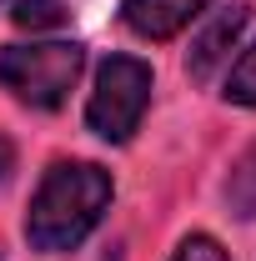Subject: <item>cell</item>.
<instances>
[{"mask_svg": "<svg viewBox=\"0 0 256 261\" xmlns=\"http://www.w3.org/2000/svg\"><path fill=\"white\" fill-rule=\"evenodd\" d=\"M111 206V176L96 161H56L25 216V236L35 251H75L100 226Z\"/></svg>", "mask_w": 256, "mask_h": 261, "instance_id": "cell-1", "label": "cell"}, {"mask_svg": "<svg viewBox=\"0 0 256 261\" xmlns=\"http://www.w3.org/2000/svg\"><path fill=\"white\" fill-rule=\"evenodd\" d=\"M86 65V50L75 40H40V45H5L0 50V86L15 100H25L35 111H56L75 75Z\"/></svg>", "mask_w": 256, "mask_h": 261, "instance_id": "cell-2", "label": "cell"}, {"mask_svg": "<svg viewBox=\"0 0 256 261\" xmlns=\"http://www.w3.org/2000/svg\"><path fill=\"white\" fill-rule=\"evenodd\" d=\"M146 106H151V65L136 61V56H111L96 75V91H91V106H86V126L100 141L121 146L141 126Z\"/></svg>", "mask_w": 256, "mask_h": 261, "instance_id": "cell-3", "label": "cell"}, {"mask_svg": "<svg viewBox=\"0 0 256 261\" xmlns=\"http://www.w3.org/2000/svg\"><path fill=\"white\" fill-rule=\"evenodd\" d=\"M206 5L211 0H126L121 5V20L141 40H171L176 31H186Z\"/></svg>", "mask_w": 256, "mask_h": 261, "instance_id": "cell-4", "label": "cell"}, {"mask_svg": "<svg viewBox=\"0 0 256 261\" xmlns=\"http://www.w3.org/2000/svg\"><path fill=\"white\" fill-rule=\"evenodd\" d=\"M246 15H251L246 5H231V10H226L221 20H216V25H211V31H206V35H201V40L191 45L186 65H191V75H196V81H211V70H216V65L226 61V56H231L236 35L246 31Z\"/></svg>", "mask_w": 256, "mask_h": 261, "instance_id": "cell-5", "label": "cell"}, {"mask_svg": "<svg viewBox=\"0 0 256 261\" xmlns=\"http://www.w3.org/2000/svg\"><path fill=\"white\" fill-rule=\"evenodd\" d=\"M226 206H231L241 221H256V141L236 156L231 176H226Z\"/></svg>", "mask_w": 256, "mask_h": 261, "instance_id": "cell-6", "label": "cell"}, {"mask_svg": "<svg viewBox=\"0 0 256 261\" xmlns=\"http://www.w3.org/2000/svg\"><path fill=\"white\" fill-rule=\"evenodd\" d=\"M10 20L20 31H50V25H65V0H15Z\"/></svg>", "mask_w": 256, "mask_h": 261, "instance_id": "cell-7", "label": "cell"}, {"mask_svg": "<svg viewBox=\"0 0 256 261\" xmlns=\"http://www.w3.org/2000/svg\"><path fill=\"white\" fill-rule=\"evenodd\" d=\"M226 100H236V106H256V45L231 65V75H226Z\"/></svg>", "mask_w": 256, "mask_h": 261, "instance_id": "cell-8", "label": "cell"}, {"mask_svg": "<svg viewBox=\"0 0 256 261\" xmlns=\"http://www.w3.org/2000/svg\"><path fill=\"white\" fill-rule=\"evenodd\" d=\"M171 261H226V251H221L216 236H201V231H196V236H186V241L176 246Z\"/></svg>", "mask_w": 256, "mask_h": 261, "instance_id": "cell-9", "label": "cell"}, {"mask_svg": "<svg viewBox=\"0 0 256 261\" xmlns=\"http://www.w3.org/2000/svg\"><path fill=\"white\" fill-rule=\"evenodd\" d=\"M10 171H15V146H10V141L0 136V186L10 181Z\"/></svg>", "mask_w": 256, "mask_h": 261, "instance_id": "cell-10", "label": "cell"}, {"mask_svg": "<svg viewBox=\"0 0 256 261\" xmlns=\"http://www.w3.org/2000/svg\"><path fill=\"white\" fill-rule=\"evenodd\" d=\"M0 5H5V0H0Z\"/></svg>", "mask_w": 256, "mask_h": 261, "instance_id": "cell-11", "label": "cell"}]
</instances>
